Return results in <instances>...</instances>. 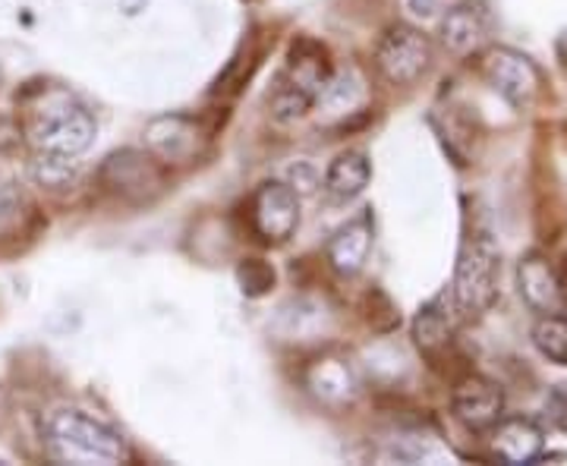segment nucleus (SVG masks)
Listing matches in <instances>:
<instances>
[{
	"label": "nucleus",
	"mask_w": 567,
	"mask_h": 466,
	"mask_svg": "<svg viewBox=\"0 0 567 466\" xmlns=\"http://www.w3.org/2000/svg\"><path fill=\"white\" fill-rule=\"evenodd\" d=\"M492 447H495V454L505 464H533L543 454V447H546V432L539 428V423H533L527 416L498 420L495 423V435H492Z\"/></svg>",
	"instance_id": "9d476101"
},
{
	"label": "nucleus",
	"mask_w": 567,
	"mask_h": 466,
	"mask_svg": "<svg viewBox=\"0 0 567 466\" xmlns=\"http://www.w3.org/2000/svg\"><path fill=\"white\" fill-rule=\"evenodd\" d=\"M498 249L488 234H470L461 246L454 284H451V303L461 319H476L488 306L495 303L498 293Z\"/></svg>",
	"instance_id": "f03ea898"
},
{
	"label": "nucleus",
	"mask_w": 567,
	"mask_h": 466,
	"mask_svg": "<svg viewBox=\"0 0 567 466\" xmlns=\"http://www.w3.org/2000/svg\"><path fill=\"white\" fill-rule=\"evenodd\" d=\"M41 438L58 464L114 466L126 460L121 432L76 406H58L41 420Z\"/></svg>",
	"instance_id": "f257e3e1"
},
{
	"label": "nucleus",
	"mask_w": 567,
	"mask_h": 466,
	"mask_svg": "<svg viewBox=\"0 0 567 466\" xmlns=\"http://www.w3.org/2000/svg\"><path fill=\"white\" fill-rule=\"evenodd\" d=\"M454 309L447 312L445 297H435L432 303H425L416 319H413V341L423 353H439L451 344V334H454Z\"/></svg>",
	"instance_id": "dca6fc26"
},
{
	"label": "nucleus",
	"mask_w": 567,
	"mask_h": 466,
	"mask_svg": "<svg viewBox=\"0 0 567 466\" xmlns=\"http://www.w3.org/2000/svg\"><path fill=\"white\" fill-rule=\"evenodd\" d=\"M196 123L177 117V114H167V117H155V121L145 126V143L155 155H162L167 162H183L193 155L196 148Z\"/></svg>",
	"instance_id": "ddd939ff"
},
{
	"label": "nucleus",
	"mask_w": 567,
	"mask_h": 466,
	"mask_svg": "<svg viewBox=\"0 0 567 466\" xmlns=\"http://www.w3.org/2000/svg\"><path fill=\"white\" fill-rule=\"evenodd\" d=\"M451 413L466 432H488L505 416V391L495 385L492 379L466 375L464 382L454 385Z\"/></svg>",
	"instance_id": "0eeeda50"
},
{
	"label": "nucleus",
	"mask_w": 567,
	"mask_h": 466,
	"mask_svg": "<svg viewBox=\"0 0 567 466\" xmlns=\"http://www.w3.org/2000/svg\"><path fill=\"white\" fill-rule=\"evenodd\" d=\"M432 63V41L425 32L413 25H391L379 48H375V66L391 85H413L425 76Z\"/></svg>",
	"instance_id": "20e7f679"
},
{
	"label": "nucleus",
	"mask_w": 567,
	"mask_h": 466,
	"mask_svg": "<svg viewBox=\"0 0 567 466\" xmlns=\"http://www.w3.org/2000/svg\"><path fill=\"white\" fill-rule=\"evenodd\" d=\"M312 104H316V99L309 92H303L293 82H284V85H278V92L271 95V121L281 123V126L300 123L312 111Z\"/></svg>",
	"instance_id": "6ab92c4d"
},
{
	"label": "nucleus",
	"mask_w": 567,
	"mask_h": 466,
	"mask_svg": "<svg viewBox=\"0 0 567 466\" xmlns=\"http://www.w3.org/2000/svg\"><path fill=\"white\" fill-rule=\"evenodd\" d=\"M406 7L416 13V17H432L439 10V0H406Z\"/></svg>",
	"instance_id": "5701e85b"
},
{
	"label": "nucleus",
	"mask_w": 567,
	"mask_h": 466,
	"mask_svg": "<svg viewBox=\"0 0 567 466\" xmlns=\"http://www.w3.org/2000/svg\"><path fill=\"white\" fill-rule=\"evenodd\" d=\"M372 180V162L365 158V152H341L334 162L328 164L324 170V193L331 199H357L360 193H365V186Z\"/></svg>",
	"instance_id": "4468645a"
},
{
	"label": "nucleus",
	"mask_w": 567,
	"mask_h": 466,
	"mask_svg": "<svg viewBox=\"0 0 567 466\" xmlns=\"http://www.w3.org/2000/svg\"><path fill=\"white\" fill-rule=\"evenodd\" d=\"M290 186L297 189V196H303V193H312V189L319 186V174L312 170V164L300 162L297 167H290Z\"/></svg>",
	"instance_id": "4be33fe9"
},
{
	"label": "nucleus",
	"mask_w": 567,
	"mask_h": 466,
	"mask_svg": "<svg viewBox=\"0 0 567 466\" xmlns=\"http://www.w3.org/2000/svg\"><path fill=\"white\" fill-rule=\"evenodd\" d=\"M517 290L524 297V303L548 315V312H565L567 309V287L561 275L555 271V265L548 262L543 252H529L517 265Z\"/></svg>",
	"instance_id": "6e6552de"
},
{
	"label": "nucleus",
	"mask_w": 567,
	"mask_h": 466,
	"mask_svg": "<svg viewBox=\"0 0 567 466\" xmlns=\"http://www.w3.org/2000/svg\"><path fill=\"white\" fill-rule=\"evenodd\" d=\"M483 76L511 107H533L543 95V73L527 54L514 48H492L483 58Z\"/></svg>",
	"instance_id": "39448f33"
},
{
	"label": "nucleus",
	"mask_w": 567,
	"mask_h": 466,
	"mask_svg": "<svg viewBox=\"0 0 567 466\" xmlns=\"http://www.w3.org/2000/svg\"><path fill=\"white\" fill-rule=\"evenodd\" d=\"M372 240L375 230L369 218H357V221L344 224L331 240H328V265L341 275V278H357L369 262L372 252Z\"/></svg>",
	"instance_id": "9b49d317"
},
{
	"label": "nucleus",
	"mask_w": 567,
	"mask_h": 466,
	"mask_svg": "<svg viewBox=\"0 0 567 466\" xmlns=\"http://www.w3.org/2000/svg\"><path fill=\"white\" fill-rule=\"evenodd\" d=\"M240 284H244V293H249V297H262L265 290L275 284V271L259 259H252V262H246L240 268Z\"/></svg>",
	"instance_id": "aec40b11"
},
{
	"label": "nucleus",
	"mask_w": 567,
	"mask_h": 466,
	"mask_svg": "<svg viewBox=\"0 0 567 466\" xmlns=\"http://www.w3.org/2000/svg\"><path fill=\"white\" fill-rule=\"evenodd\" d=\"M29 170H32V180L39 183V186H48V189H63L66 183H73L76 170H80V164H76V158H70V155L39 152V155L32 158V164H29Z\"/></svg>",
	"instance_id": "a211bd4d"
},
{
	"label": "nucleus",
	"mask_w": 567,
	"mask_h": 466,
	"mask_svg": "<svg viewBox=\"0 0 567 466\" xmlns=\"http://www.w3.org/2000/svg\"><path fill=\"white\" fill-rule=\"evenodd\" d=\"M533 346L546 356L548 363L567 365V315L565 312H548V315H539L533 331Z\"/></svg>",
	"instance_id": "f3484780"
},
{
	"label": "nucleus",
	"mask_w": 567,
	"mask_h": 466,
	"mask_svg": "<svg viewBox=\"0 0 567 466\" xmlns=\"http://www.w3.org/2000/svg\"><path fill=\"white\" fill-rule=\"evenodd\" d=\"M102 180L117 196L142 199L162 183V177H158V167L148 155H142L136 148H123V152H114L104 158Z\"/></svg>",
	"instance_id": "1a4fd4ad"
},
{
	"label": "nucleus",
	"mask_w": 567,
	"mask_h": 466,
	"mask_svg": "<svg viewBox=\"0 0 567 466\" xmlns=\"http://www.w3.org/2000/svg\"><path fill=\"white\" fill-rule=\"evenodd\" d=\"M95 133H99L95 117L73 102L44 107L32 123V143L39 152H58L70 158H80L95 143Z\"/></svg>",
	"instance_id": "7ed1b4c3"
},
{
	"label": "nucleus",
	"mask_w": 567,
	"mask_h": 466,
	"mask_svg": "<svg viewBox=\"0 0 567 466\" xmlns=\"http://www.w3.org/2000/svg\"><path fill=\"white\" fill-rule=\"evenodd\" d=\"M439 35H442V44L451 54L464 58L470 51H476L486 39V17L473 3H457L442 17Z\"/></svg>",
	"instance_id": "f8f14e48"
},
{
	"label": "nucleus",
	"mask_w": 567,
	"mask_h": 466,
	"mask_svg": "<svg viewBox=\"0 0 567 466\" xmlns=\"http://www.w3.org/2000/svg\"><path fill=\"white\" fill-rule=\"evenodd\" d=\"M365 99L363 80L353 73V70H344V73H334L328 76V82L322 85V92L316 95V104H319V114L324 121H338V117H347L353 114Z\"/></svg>",
	"instance_id": "2eb2a0df"
},
{
	"label": "nucleus",
	"mask_w": 567,
	"mask_h": 466,
	"mask_svg": "<svg viewBox=\"0 0 567 466\" xmlns=\"http://www.w3.org/2000/svg\"><path fill=\"white\" fill-rule=\"evenodd\" d=\"M252 224L268 244H284L300 224V196L290 183L268 180L252 196Z\"/></svg>",
	"instance_id": "423d86ee"
},
{
	"label": "nucleus",
	"mask_w": 567,
	"mask_h": 466,
	"mask_svg": "<svg viewBox=\"0 0 567 466\" xmlns=\"http://www.w3.org/2000/svg\"><path fill=\"white\" fill-rule=\"evenodd\" d=\"M546 416L551 420V423H555V428L567 432V385L555 387V391L548 394Z\"/></svg>",
	"instance_id": "412c9836"
}]
</instances>
